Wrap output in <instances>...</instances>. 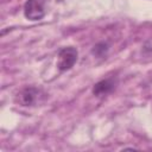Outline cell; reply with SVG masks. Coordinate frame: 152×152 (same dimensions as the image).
Instances as JSON below:
<instances>
[{"label": "cell", "instance_id": "obj_5", "mask_svg": "<svg viewBox=\"0 0 152 152\" xmlns=\"http://www.w3.org/2000/svg\"><path fill=\"white\" fill-rule=\"evenodd\" d=\"M107 50H108V48H107V44L106 43H99V44H96L94 46L93 53L96 55V56H99V57H102L107 52Z\"/></svg>", "mask_w": 152, "mask_h": 152}, {"label": "cell", "instance_id": "obj_3", "mask_svg": "<svg viewBox=\"0 0 152 152\" xmlns=\"http://www.w3.org/2000/svg\"><path fill=\"white\" fill-rule=\"evenodd\" d=\"M24 15L30 20H40L45 15L44 0H27L24 5Z\"/></svg>", "mask_w": 152, "mask_h": 152}, {"label": "cell", "instance_id": "obj_2", "mask_svg": "<svg viewBox=\"0 0 152 152\" xmlns=\"http://www.w3.org/2000/svg\"><path fill=\"white\" fill-rule=\"evenodd\" d=\"M42 90L34 87H26L23 88L21 90H19L14 97V101L23 107H30L36 104L37 102H39Z\"/></svg>", "mask_w": 152, "mask_h": 152}, {"label": "cell", "instance_id": "obj_1", "mask_svg": "<svg viewBox=\"0 0 152 152\" xmlns=\"http://www.w3.org/2000/svg\"><path fill=\"white\" fill-rule=\"evenodd\" d=\"M78 52L74 46H66L62 48L58 51V58H57V68L59 71H66L71 69L75 63L77 62Z\"/></svg>", "mask_w": 152, "mask_h": 152}, {"label": "cell", "instance_id": "obj_4", "mask_svg": "<svg viewBox=\"0 0 152 152\" xmlns=\"http://www.w3.org/2000/svg\"><path fill=\"white\" fill-rule=\"evenodd\" d=\"M116 84H118V80L114 78V77H108V78L101 80V81H99L97 83L94 84L93 94L95 96H97V97L106 96V95H108L109 93H112L115 89Z\"/></svg>", "mask_w": 152, "mask_h": 152}]
</instances>
